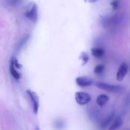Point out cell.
I'll list each match as a JSON object with an SVG mask.
<instances>
[{
  "label": "cell",
  "mask_w": 130,
  "mask_h": 130,
  "mask_svg": "<svg viewBox=\"0 0 130 130\" xmlns=\"http://www.w3.org/2000/svg\"><path fill=\"white\" fill-rule=\"evenodd\" d=\"M88 114L89 118L91 120H92L93 121H95L99 119L100 113H99V111L96 109L91 108L88 111Z\"/></svg>",
  "instance_id": "cell-10"
},
{
  "label": "cell",
  "mask_w": 130,
  "mask_h": 130,
  "mask_svg": "<svg viewBox=\"0 0 130 130\" xmlns=\"http://www.w3.org/2000/svg\"><path fill=\"white\" fill-rule=\"evenodd\" d=\"M123 123V119L121 116H118L113 119L111 125L109 126V130H118L122 126Z\"/></svg>",
  "instance_id": "cell-8"
},
{
  "label": "cell",
  "mask_w": 130,
  "mask_h": 130,
  "mask_svg": "<svg viewBox=\"0 0 130 130\" xmlns=\"http://www.w3.org/2000/svg\"><path fill=\"white\" fill-rule=\"evenodd\" d=\"M95 86L98 88L100 90H104L109 93H118L123 91V87L120 85H111V84L107 83L104 82H96L95 83Z\"/></svg>",
  "instance_id": "cell-2"
},
{
  "label": "cell",
  "mask_w": 130,
  "mask_h": 130,
  "mask_svg": "<svg viewBox=\"0 0 130 130\" xmlns=\"http://www.w3.org/2000/svg\"><path fill=\"white\" fill-rule=\"evenodd\" d=\"M10 72L11 73V76L15 78V79H19L20 78V74L19 72L15 69V66L14 65L13 62L12 60H11V63H10Z\"/></svg>",
  "instance_id": "cell-13"
},
{
  "label": "cell",
  "mask_w": 130,
  "mask_h": 130,
  "mask_svg": "<svg viewBox=\"0 0 130 130\" xmlns=\"http://www.w3.org/2000/svg\"><path fill=\"white\" fill-rule=\"evenodd\" d=\"M114 116H115V111L112 110L111 112H110V114H108L107 116V117H105L100 124V126L102 129H105L109 125H110V124L111 123V122L112 121L113 119H114Z\"/></svg>",
  "instance_id": "cell-7"
},
{
  "label": "cell",
  "mask_w": 130,
  "mask_h": 130,
  "mask_svg": "<svg viewBox=\"0 0 130 130\" xmlns=\"http://www.w3.org/2000/svg\"><path fill=\"white\" fill-rule=\"evenodd\" d=\"M123 18L120 15L116 14L111 16L105 17L102 19V24L106 29H110L118 26L121 23Z\"/></svg>",
  "instance_id": "cell-1"
},
{
  "label": "cell",
  "mask_w": 130,
  "mask_h": 130,
  "mask_svg": "<svg viewBox=\"0 0 130 130\" xmlns=\"http://www.w3.org/2000/svg\"><path fill=\"white\" fill-rule=\"evenodd\" d=\"M23 0H5V4L10 7H14L20 5Z\"/></svg>",
  "instance_id": "cell-14"
},
{
  "label": "cell",
  "mask_w": 130,
  "mask_h": 130,
  "mask_svg": "<svg viewBox=\"0 0 130 130\" xmlns=\"http://www.w3.org/2000/svg\"><path fill=\"white\" fill-rule=\"evenodd\" d=\"M110 5H111L112 7V8L114 9V10H116L118 8V6H119V2L118 0H114V1L111 3Z\"/></svg>",
  "instance_id": "cell-16"
},
{
  "label": "cell",
  "mask_w": 130,
  "mask_h": 130,
  "mask_svg": "<svg viewBox=\"0 0 130 130\" xmlns=\"http://www.w3.org/2000/svg\"><path fill=\"white\" fill-rule=\"evenodd\" d=\"M128 69H129L128 65V63H126V62H123V63L121 64L120 67H119L116 74V79L118 81H123V79L124 78L126 75L128 73Z\"/></svg>",
  "instance_id": "cell-6"
},
{
  "label": "cell",
  "mask_w": 130,
  "mask_h": 130,
  "mask_svg": "<svg viewBox=\"0 0 130 130\" xmlns=\"http://www.w3.org/2000/svg\"><path fill=\"white\" fill-rule=\"evenodd\" d=\"M109 100V98L107 95H105V94H101L98 96L97 99H96V103L102 107L105 104H106Z\"/></svg>",
  "instance_id": "cell-12"
},
{
  "label": "cell",
  "mask_w": 130,
  "mask_h": 130,
  "mask_svg": "<svg viewBox=\"0 0 130 130\" xmlns=\"http://www.w3.org/2000/svg\"><path fill=\"white\" fill-rule=\"evenodd\" d=\"M28 96L30 99V102L32 104V110L34 114H37L39 111V96L37 95V93L32 90H27V91Z\"/></svg>",
  "instance_id": "cell-4"
},
{
  "label": "cell",
  "mask_w": 130,
  "mask_h": 130,
  "mask_svg": "<svg viewBox=\"0 0 130 130\" xmlns=\"http://www.w3.org/2000/svg\"><path fill=\"white\" fill-rule=\"evenodd\" d=\"M63 126H64V124H63V123H62L60 121H58V122H57V123H55V127L57 128V129H61V128H63Z\"/></svg>",
  "instance_id": "cell-17"
},
{
  "label": "cell",
  "mask_w": 130,
  "mask_h": 130,
  "mask_svg": "<svg viewBox=\"0 0 130 130\" xmlns=\"http://www.w3.org/2000/svg\"><path fill=\"white\" fill-rule=\"evenodd\" d=\"M91 54L96 58H101L105 55V52L101 48H93L91 50Z\"/></svg>",
  "instance_id": "cell-11"
},
{
  "label": "cell",
  "mask_w": 130,
  "mask_h": 130,
  "mask_svg": "<svg viewBox=\"0 0 130 130\" xmlns=\"http://www.w3.org/2000/svg\"><path fill=\"white\" fill-rule=\"evenodd\" d=\"M75 99L79 105H85L88 104L91 100V97L89 93L83 91H79L75 93Z\"/></svg>",
  "instance_id": "cell-5"
},
{
  "label": "cell",
  "mask_w": 130,
  "mask_h": 130,
  "mask_svg": "<svg viewBox=\"0 0 130 130\" xmlns=\"http://www.w3.org/2000/svg\"><path fill=\"white\" fill-rule=\"evenodd\" d=\"M35 130H40V129H39V127H38V126H37L36 128V129H35Z\"/></svg>",
  "instance_id": "cell-18"
},
{
  "label": "cell",
  "mask_w": 130,
  "mask_h": 130,
  "mask_svg": "<svg viewBox=\"0 0 130 130\" xmlns=\"http://www.w3.org/2000/svg\"><path fill=\"white\" fill-rule=\"evenodd\" d=\"M105 71V66L103 64H99L94 69V72L96 74H100Z\"/></svg>",
  "instance_id": "cell-15"
},
{
  "label": "cell",
  "mask_w": 130,
  "mask_h": 130,
  "mask_svg": "<svg viewBox=\"0 0 130 130\" xmlns=\"http://www.w3.org/2000/svg\"><path fill=\"white\" fill-rule=\"evenodd\" d=\"M76 83L79 86L81 87H88L92 85V80L88 77H78L76 79Z\"/></svg>",
  "instance_id": "cell-9"
},
{
  "label": "cell",
  "mask_w": 130,
  "mask_h": 130,
  "mask_svg": "<svg viewBox=\"0 0 130 130\" xmlns=\"http://www.w3.org/2000/svg\"><path fill=\"white\" fill-rule=\"evenodd\" d=\"M25 15L30 21L36 22L38 19V8L36 4L34 3L29 4L25 13Z\"/></svg>",
  "instance_id": "cell-3"
}]
</instances>
